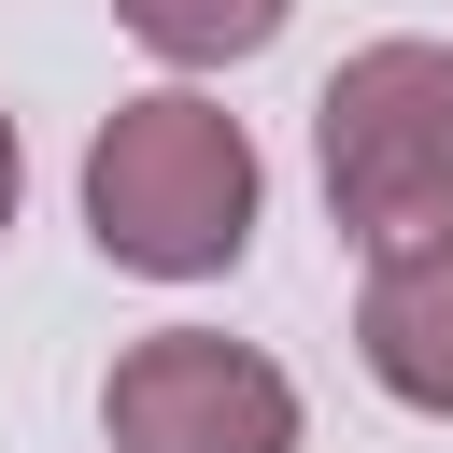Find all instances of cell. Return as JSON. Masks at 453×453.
<instances>
[{"instance_id": "6da1fadb", "label": "cell", "mask_w": 453, "mask_h": 453, "mask_svg": "<svg viewBox=\"0 0 453 453\" xmlns=\"http://www.w3.org/2000/svg\"><path fill=\"white\" fill-rule=\"evenodd\" d=\"M255 212H269V170H255V127L198 85H142L99 113L85 142V241L142 283H212L255 255Z\"/></svg>"}, {"instance_id": "7a4b0ae2", "label": "cell", "mask_w": 453, "mask_h": 453, "mask_svg": "<svg viewBox=\"0 0 453 453\" xmlns=\"http://www.w3.org/2000/svg\"><path fill=\"white\" fill-rule=\"evenodd\" d=\"M311 170L354 255L453 241V42H354L311 99Z\"/></svg>"}, {"instance_id": "3957f363", "label": "cell", "mask_w": 453, "mask_h": 453, "mask_svg": "<svg viewBox=\"0 0 453 453\" xmlns=\"http://www.w3.org/2000/svg\"><path fill=\"white\" fill-rule=\"evenodd\" d=\"M113 453H297V382L226 326H156L99 382Z\"/></svg>"}, {"instance_id": "277c9868", "label": "cell", "mask_w": 453, "mask_h": 453, "mask_svg": "<svg viewBox=\"0 0 453 453\" xmlns=\"http://www.w3.org/2000/svg\"><path fill=\"white\" fill-rule=\"evenodd\" d=\"M354 354L396 411H439L453 425V241L425 255H368V297H354Z\"/></svg>"}, {"instance_id": "5b68a950", "label": "cell", "mask_w": 453, "mask_h": 453, "mask_svg": "<svg viewBox=\"0 0 453 453\" xmlns=\"http://www.w3.org/2000/svg\"><path fill=\"white\" fill-rule=\"evenodd\" d=\"M113 28L170 71H226V57H269L283 42V0H113Z\"/></svg>"}, {"instance_id": "8992f818", "label": "cell", "mask_w": 453, "mask_h": 453, "mask_svg": "<svg viewBox=\"0 0 453 453\" xmlns=\"http://www.w3.org/2000/svg\"><path fill=\"white\" fill-rule=\"evenodd\" d=\"M14 198H28V156H14V113H0V226H14Z\"/></svg>"}]
</instances>
